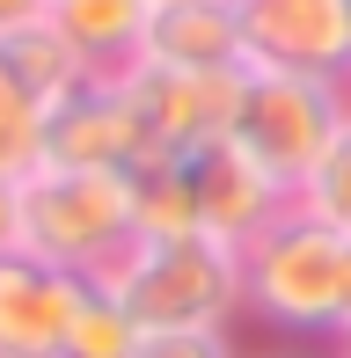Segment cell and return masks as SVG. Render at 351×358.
I'll return each mask as SVG.
<instances>
[{
	"label": "cell",
	"mask_w": 351,
	"mask_h": 358,
	"mask_svg": "<svg viewBox=\"0 0 351 358\" xmlns=\"http://www.w3.org/2000/svg\"><path fill=\"white\" fill-rule=\"evenodd\" d=\"M344 292H351V234L322 227L300 205L242 249V315H257L271 336L337 344Z\"/></svg>",
	"instance_id": "6da1fadb"
},
{
	"label": "cell",
	"mask_w": 351,
	"mask_h": 358,
	"mask_svg": "<svg viewBox=\"0 0 351 358\" xmlns=\"http://www.w3.org/2000/svg\"><path fill=\"white\" fill-rule=\"evenodd\" d=\"M95 285L147 336L154 329L234 336V315H242V249H227L213 234H139Z\"/></svg>",
	"instance_id": "7a4b0ae2"
},
{
	"label": "cell",
	"mask_w": 351,
	"mask_h": 358,
	"mask_svg": "<svg viewBox=\"0 0 351 358\" xmlns=\"http://www.w3.org/2000/svg\"><path fill=\"white\" fill-rule=\"evenodd\" d=\"M132 241H139V220H132V183L124 176L59 169V161L22 176V256L95 285Z\"/></svg>",
	"instance_id": "3957f363"
},
{
	"label": "cell",
	"mask_w": 351,
	"mask_h": 358,
	"mask_svg": "<svg viewBox=\"0 0 351 358\" xmlns=\"http://www.w3.org/2000/svg\"><path fill=\"white\" fill-rule=\"evenodd\" d=\"M344 124H351V88L344 80L278 73V66H242V80H234L227 139L242 146L257 169H271L293 198H300V183L315 176V161L329 154V139H337Z\"/></svg>",
	"instance_id": "277c9868"
},
{
	"label": "cell",
	"mask_w": 351,
	"mask_h": 358,
	"mask_svg": "<svg viewBox=\"0 0 351 358\" xmlns=\"http://www.w3.org/2000/svg\"><path fill=\"white\" fill-rule=\"evenodd\" d=\"M249 66L315 73L351 88V0H234Z\"/></svg>",
	"instance_id": "5b68a950"
},
{
	"label": "cell",
	"mask_w": 351,
	"mask_h": 358,
	"mask_svg": "<svg viewBox=\"0 0 351 358\" xmlns=\"http://www.w3.org/2000/svg\"><path fill=\"white\" fill-rule=\"evenodd\" d=\"M124 95H132L139 124H147L154 154H198V146L227 139L234 124V80L242 73H169V66H124Z\"/></svg>",
	"instance_id": "8992f818"
},
{
	"label": "cell",
	"mask_w": 351,
	"mask_h": 358,
	"mask_svg": "<svg viewBox=\"0 0 351 358\" xmlns=\"http://www.w3.org/2000/svg\"><path fill=\"white\" fill-rule=\"evenodd\" d=\"M147 124H139L132 95H124L117 73L88 80L81 95H66V103L44 117V161H59V169H103V176H132L139 161H147Z\"/></svg>",
	"instance_id": "52a82bcc"
},
{
	"label": "cell",
	"mask_w": 351,
	"mask_h": 358,
	"mask_svg": "<svg viewBox=\"0 0 351 358\" xmlns=\"http://www.w3.org/2000/svg\"><path fill=\"white\" fill-rule=\"evenodd\" d=\"M183 169H190V190H198V227L213 241H227V249H249L271 220H285L300 205L293 190L271 169H257L234 139H213V146H198V154H183Z\"/></svg>",
	"instance_id": "ba28073f"
},
{
	"label": "cell",
	"mask_w": 351,
	"mask_h": 358,
	"mask_svg": "<svg viewBox=\"0 0 351 358\" xmlns=\"http://www.w3.org/2000/svg\"><path fill=\"white\" fill-rule=\"evenodd\" d=\"M81 300H88V278L52 271L22 249L0 256V351L8 358H66Z\"/></svg>",
	"instance_id": "9c48e42d"
},
{
	"label": "cell",
	"mask_w": 351,
	"mask_h": 358,
	"mask_svg": "<svg viewBox=\"0 0 351 358\" xmlns=\"http://www.w3.org/2000/svg\"><path fill=\"white\" fill-rule=\"evenodd\" d=\"M132 66H169V73H242L249 44H242V15L234 0H162L147 15Z\"/></svg>",
	"instance_id": "30bf717a"
},
{
	"label": "cell",
	"mask_w": 351,
	"mask_h": 358,
	"mask_svg": "<svg viewBox=\"0 0 351 358\" xmlns=\"http://www.w3.org/2000/svg\"><path fill=\"white\" fill-rule=\"evenodd\" d=\"M147 0H52V29L88 59L95 73H124L147 37Z\"/></svg>",
	"instance_id": "8fae6325"
},
{
	"label": "cell",
	"mask_w": 351,
	"mask_h": 358,
	"mask_svg": "<svg viewBox=\"0 0 351 358\" xmlns=\"http://www.w3.org/2000/svg\"><path fill=\"white\" fill-rule=\"evenodd\" d=\"M0 52H8V66L22 73V88L44 103V117H52L66 95H81L88 80H103V73H95L88 59H81V52H73V44L52 29V22H37V29H22V37H8Z\"/></svg>",
	"instance_id": "7c38bea8"
},
{
	"label": "cell",
	"mask_w": 351,
	"mask_h": 358,
	"mask_svg": "<svg viewBox=\"0 0 351 358\" xmlns=\"http://www.w3.org/2000/svg\"><path fill=\"white\" fill-rule=\"evenodd\" d=\"M124 183H132V220H139V234H205L183 154H147Z\"/></svg>",
	"instance_id": "4fadbf2b"
},
{
	"label": "cell",
	"mask_w": 351,
	"mask_h": 358,
	"mask_svg": "<svg viewBox=\"0 0 351 358\" xmlns=\"http://www.w3.org/2000/svg\"><path fill=\"white\" fill-rule=\"evenodd\" d=\"M29 169H44V103L22 88V73L0 52V176L22 183Z\"/></svg>",
	"instance_id": "5bb4252c"
},
{
	"label": "cell",
	"mask_w": 351,
	"mask_h": 358,
	"mask_svg": "<svg viewBox=\"0 0 351 358\" xmlns=\"http://www.w3.org/2000/svg\"><path fill=\"white\" fill-rule=\"evenodd\" d=\"M139 336H147V329H139L103 285H88L81 315H73V336H66V358H132Z\"/></svg>",
	"instance_id": "9a60e30c"
},
{
	"label": "cell",
	"mask_w": 351,
	"mask_h": 358,
	"mask_svg": "<svg viewBox=\"0 0 351 358\" xmlns=\"http://www.w3.org/2000/svg\"><path fill=\"white\" fill-rule=\"evenodd\" d=\"M300 213H315L322 227L351 234V124L329 139V154L315 161V176L300 183Z\"/></svg>",
	"instance_id": "2e32d148"
},
{
	"label": "cell",
	"mask_w": 351,
	"mask_h": 358,
	"mask_svg": "<svg viewBox=\"0 0 351 358\" xmlns=\"http://www.w3.org/2000/svg\"><path fill=\"white\" fill-rule=\"evenodd\" d=\"M132 358H242V351H234V336H213V329H154L139 336Z\"/></svg>",
	"instance_id": "e0dca14e"
},
{
	"label": "cell",
	"mask_w": 351,
	"mask_h": 358,
	"mask_svg": "<svg viewBox=\"0 0 351 358\" xmlns=\"http://www.w3.org/2000/svg\"><path fill=\"white\" fill-rule=\"evenodd\" d=\"M22 249V183L15 176H0V256Z\"/></svg>",
	"instance_id": "ac0fdd59"
},
{
	"label": "cell",
	"mask_w": 351,
	"mask_h": 358,
	"mask_svg": "<svg viewBox=\"0 0 351 358\" xmlns=\"http://www.w3.org/2000/svg\"><path fill=\"white\" fill-rule=\"evenodd\" d=\"M37 22H52V0H0V44L37 29Z\"/></svg>",
	"instance_id": "d6986e66"
},
{
	"label": "cell",
	"mask_w": 351,
	"mask_h": 358,
	"mask_svg": "<svg viewBox=\"0 0 351 358\" xmlns=\"http://www.w3.org/2000/svg\"><path fill=\"white\" fill-rule=\"evenodd\" d=\"M337 344H351V292H344V329H337Z\"/></svg>",
	"instance_id": "ffe728a7"
},
{
	"label": "cell",
	"mask_w": 351,
	"mask_h": 358,
	"mask_svg": "<svg viewBox=\"0 0 351 358\" xmlns=\"http://www.w3.org/2000/svg\"><path fill=\"white\" fill-rule=\"evenodd\" d=\"M264 358H300V351H264Z\"/></svg>",
	"instance_id": "44dd1931"
},
{
	"label": "cell",
	"mask_w": 351,
	"mask_h": 358,
	"mask_svg": "<svg viewBox=\"0 0 351 358\" xmlns=\"http://www.w3.org/2000/svg\"><path fill=\"white\" fill-rule=\"evenodd\" d=\"M337 358H351V344H337Z\"/></svg>",
	"instance_id": "7402d4cb"
},
{
	"label": "cell",
	"mask_w": 351,
	"mask_h": 358,
	"mask_svg": "<svg viewBox=\"0 0 351 358\" xmlns=\"http://www.w3.org/2000/svg\"><path fill=\"white\" fill-rule=\"evenodd\" d=\"M147 8H162V0H147Z\"/></svg>",
	"instance_id": "603a6c76"
},
{
	"label": "cell",
	"mask_w": 351,
	"mask_h": 358,
	"mask_svg": "<svg viewBox=\"0 0 351 358\" xmlns=\"http://www.w3.org/2000/svg\"><path fill=\"white\" fill-rule=\"evenodd\" d=\"M0 358H8V351H0Z\"/></svg>",
	"instance_id": "cb8c5ba5"
}]
</instances>
